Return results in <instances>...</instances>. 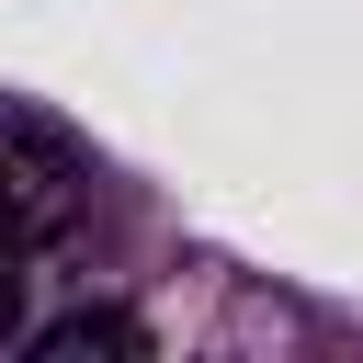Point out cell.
Segmentation results:
<instances>
[{"mask_svg":"<svg viewBox=\"0 0 363 363\" xmlns=\"http://www.w3.org/2000/svg\"><path fill=\"white\" fill-rule=\"evenodd\" d=\"M0 193H11V250H57L68 216L91 204V147L45 113V102H11L0 113Z\"/></svg>","mask_w":363,"mask_h":363,"instance_id":"cell-1","label":"cell"},{"mask_svg":"<svg viewBox=\"0 0 363 363\" xmlns=\"http://www.w3.org/2000/svg\"><path fill=\"white\" fill-rule=\"evenodd\" d=\"M23 363H147V329H136L125 306H79V318L34 329V340H23Z\"/></svg>","mask_w":363,"mask_h":363,"instance_id":"cell-2","label":"cell"}]
</instances>
